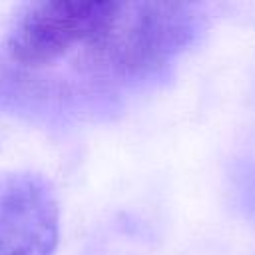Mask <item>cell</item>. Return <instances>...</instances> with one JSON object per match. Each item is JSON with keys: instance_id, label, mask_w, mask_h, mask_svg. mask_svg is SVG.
Segmentation results:
<instances>
[{"instance_id": "cell-2", "label": "cell", "mask_w": 255, "mask_h": 255, "mask_svg": "<svg viewBox=\"0 0 255 255\" xmlns=\"http://www.w3.org/2000/svg\"><path fill=\"white\" fill-rule=\"evenodd\" d=\"M58 239L60 205L48 179L0 173V255H54Z\"/></svg>"}, {"instance_id": "cell-1", "label": "cell", "mask_w": 255, "mask_h": 255, "mask_svg": "<svg viewBox=\"0 0 255 255\" xmlns=\"http://www.w3.org/2000/svg\"><path fill=\"white\" fill-rule=\"evenodd\" d=\"M187 2H32L0 42V102L36 118L112 110L143 90L199 38Z\"/></svg>"}]
</instances>
